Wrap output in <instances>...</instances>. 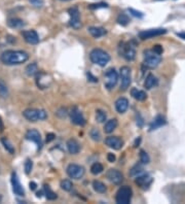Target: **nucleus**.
Listing matches in <instances>:
<instances>
[{"label":"nucleus","instance_id":"f257e3e1","mask_svg":"<svg viewBox=\"0 0 185 204\" xmlns=\"http://www.w3.org/2000/svg\"><path fill=\"white\" fill-rule=\"evenodd\" d=\"M29 59V55L24 51L8 50L3 52L0 56V60L5 65H20L25 63Z\"/></svg>","mask_w":185,"mask_h":204},{"label":"nucleus","instance_id":"f03ea898","mask_svg":"<svg viewBox=\"0 0 185 204\" xmlns=\"http://www.w3.org/2000/svg\"><path fill=\"white\" fill-rule=\"evenodd\" d=\"M90 59L91 61L96 65H99L101 67H104L109 63L110 61V56L107 52L101 49H94L91 54H90Z\"/></svg>","mask_w":185,"mask_h":204},{"label":"nucleus","instance_id":"7ed1b4c3","mask_svg":"<svg viewBox=\"0 0 185 204\" xmlns=\"http://www.w3.org/2000/svg\"><path fill=\"white\" fill-rule=\"evenodd\" d=\"M23 116L26 120L30 122H37L45 120L47 118V113L44 109H37V108H27L23 111Z\"/></svg>","mask_w":185,"mask_h":204},{"label":"nucleus","instance_id":"20e7f679","mask_svg":"<svg viewBox=\"0 0 185 204\" xmlns=\"http://www.w3.org/2000/svg\"><path fill=\"white\" fill-rule=\"evenodd\" d=\"M132 195H133V192H132V189L130 187H128V186L121 187L120 189L117 191L116 196H115L116 203H118V204H129L131 202Z\"/></svg>","mask_w":185,"mask_h":204},{"label":"nucleus","instance_id":"39448f33","mask_svg":"<svg viewBox=\"0 0 185 204\" xmlns=\"http://www.w3.org/2000/svg\"><path fill=\"white\" fill-rule=\"evenodd\" d=\"M145 59L143 62V65L146 68H155L158 64L160 63L161 58L158 55H156L153 51H145L144 52Z\"/></svg>","mask_w":185,"mask_h":204},{"label":"nucleus","instance_id":"423d86ee","mask_svg":"<svg viewBox=\"0 0 185 204\" xmlns=\"http://www.w3.org/2000/svg\"><path fill=\"white\" fill-rule=\"evenodd\" d=\"M118 81V73L114 68L108 69L105 73V87L108 90H112Z\"/></svg>","mask_w":185,"mask_h":204},{"label":"nucleus","instance_id":"0eeeda50","mask_svg":"<svg viewBox=\"0 0 185 204\" xmlns=\"http://www.w3.org/2000/svg\"><path fill=\"white\" fill-rule=\"evenodd\" d=\"M120 89L123 91H125L130 87L132 81V71L131 68L128 66H123L120 68Z\"/></svg>","mask_w":185,"mask_h":204},{"label":"nucleus","instance_id":"6e6552de","mask_svg":"<svg viewBox=\"0 0 185 204\" xmlns=\"http://www.w3.org/2000/svg\"><path fill=\"white\" fill-rule=\"evenodd\" d=\"M52 83V77L51 74L46 73V72L40 71L37 72L36 74V85L40 89H46Z\"/></svg>","mask_w":185,"mask_h":204},{"label":"nucleus","instance_id":"1a4fd4ad","mask_svg":"<svg viewBox=\"0 0 185 204\" xmlns=\"http://www.w3.org/2000/svg\"><path fill=\"white\" fill-rule=\"evenodd\" d=\"M85 170L82 166L77 164H70L67 167V174L72 179H80L83 177Z\"/></svg>","mask_w":185,"mask_h":204},{"label":"nucleus","instance_id":"9d476101","mask_svg":"<svg viewBox=\"0 0 185 204\" xmlns=\"http://www.w3.org/2000/svg\"><path fill=\"white\" fill-rule=\"evenodd\" d=\"M68 14L70 16V21H69V25L73 29H79L81 27V22H80V14H79L77 6H73L68 9Z\"/></svg>","mask_w":185,"mask_h":204},{"label":"nucleus","instance_id":"9b49d317","mask_svg":"<svg viewBox=\"0 0 185 204\" xmlns=\"http://www.w3.org/2000/svg\"><path fill=\"white\" fill-rule=\"evenodd\" d=\"M121 52L120 54L121 56L128 61H133L135 57H136V50L135 48L132 45L130 42L128 44H121Z\"/></svg>","mask_w":185,"mask_h":204},{"label":"nucleus","instance_id":"f8f14e48","mask_svg":"<svg viewBox=\"0 0 185 204\" xmlns=\"http://www.w3.org/2000/svg\"><path fill=\"white\" fill-rule=\"evenodd\" d=\"M165 33H167V30L166 29H163V28H156V29H148V30H144V31H141L139 33V38L143 39H149V38H152L155 37V36H160V35H163Z\"/></svg>","mask_w":185,"mask_h":204},{"label":"nucleus","instance_id":"ddd939ff","mask_svg":"<svg viewBox=\"0 0 185 204\" xmlns=\"http://www.w3.org/2000/svg\"><path fill=\"white\" fill-rule=\"evenodd\" d=\"M70 119L72 123L77 125V126H84L87 121H85L83 114L78 109V107H73L70 113Z\"/></svg>","mask_w":185,"mask_h":204},{"label":"nucleus","instance_id":"4468645a","mask_svg":"<svg viewBox=\"0 0 185 204\" xmlns=\"http://www.w3.org/2000/svg\"><path fill=\"white\" fill-rule=\"evenodd\" d=\"M25 137H26V139L27 140H30V141H33V142H35L36 146H37V150H40L42 147L41 135L37 130H35V129L28 130L27 133H26Z\"/></svg>","mask_w":185,"mask_h":204},{"label":"nucleus","instance_id":"2eb2a0df","mask_svg":"<svg viewBox=\"0 0 185 204\" xmlns=\"http://www.w3.org/2000/svg\"><path fill=\"white\" fill-rule=\"evenodd\" d=\"M106 177L109 182H111L114 185H120L124 180V175L120 171L116 169H109L106 173Z\"/></svg>","mask_w":185,"mask_h":204},{"label":"nucleus","instance_id":"dca6fc26","mask_svg":"<svg viewBox=\"0 0 185 204\" xmlns=\"http://www.w3.org/2000/svg\"><path fill=\"white\" fill-rule=\"evenodd\" d=\"M11 185H12V191L16 195L18 196H24L25 195V191L23 189V187L20 183V179L18 177V174L16 172L11 173Z\"/></svg>","mask_w":185,"mask_h":204},{"label":"nucleus","instance_id":"f3484780","mask_svg":"<svg viewBox=\"0 0 185 204\" xmlns=\"http://www.w3.org/2000/svg\"><path fill=\"white\" fill-rule=\"evenodd\" d=\"M105 143L106 146H108L110 149L113 150H120L124 146V141L121 138L118 136H109L105 139Z\"/></svg>","mask_w":185,"mask_h":204},{"label":"nucleus","instance_id":"a211bd4d","mask_svg":"<svg viewBox=\"0 0 185 204\" xmlns=\"http://www.w3.org/2000/svg\"><path fill=\"white\" fill-rule=\"evenodd\" d=\"M23 37L25 41L29 44H37L39 42V36L35 30H25L23 31Z\"/></svg>","mask_w":185,"mask_h":204},{"label":"nucleus","instance_id":"6ab92c4d","mask_svg":"<svg viewBox=\"0 0 185 204\" xmlns=\"http://www.w3.org/2000/svg\"><path fill=\"white\" fill-rule=\"evenodd\" d=\"M151 182H152V178L150 177L149 174H143V175H137V178L135 179V183L136 185H138L141 188H147L150 186Z\"/></svg>","mask_w":185,"mask_h":204},{"label":"nucleus","instance_id":"aec40b11","mask_svg":"<svg viewBox=\"0 0 185 204\" xmlns=\"http://www.w3.org/2000/svg\"><path fill=\"white\" fill-rule=\"evenodd\" d=\"M115 108H116L117 113L120 114H124L127 111L129 108V100L127 98H118V99L115 101Z\"/></svg>","mask_w":185,"mask_h":204},{"label":"nucleus","instance_id":"412c9836","mask_svg":"<svg viewBox=\"0 0 185 204\" xmlns=\"http://www.w3.org/2000/svg\"><path fill=\"white\" fill-rule=\"evenodd\" d=\"M167 124V121L165 119V117L163 116H157L155 119L152 121V123L150 124V131H153V130H156L158 128L165 126Z\"/></svg>","mask_w":185,"mask_h":204},{"label":"nucleus","instance_id":"4be33fe9","mask_svg":"<svg viewBox=\"0 0 185 204\" xmlns=\"http://www.w3.org/2000/svg\"><path fill=\"white\" fill-rule=\"evenodd\" d=\"M67 149L68 152L72 155H76L80 151V146L75 139H69L67 141Z\"/></svg>","mask_w":185,"mask_h":204},{"label":"nucleus","instance_id":"5701e85b","mask_svg":"<svg viewBox=\"0 0 185 204\" xmlns=\"http://www.w3.org/2000/svg\"><path fill=\"white\" fill-rule=\"evenodd\" d=\"M158 85V80L156 77L154 76L153 74H148V76L146 77V80H145V84H144V87L147 89V90H150V89H152L154 87H156Z\"/></svg>","mask_w":185,"mask_h":204},{"label":"nucleus","instance_id":"b1692460","mask_svg":"<svg viewBox=\"0 0 185 204\" xmlns=\"http://www.w3.org/2000/svg\"><path fill=\"white\" fill-rule=\"evenodd\" d=\"M88 32H90V34L95 38L102 37V36H104L107 33V31L102 27H90L88 28Z\"/></svg>","mask_w":185,"mask_h":204},{"label":"nucleus","instance_id":"393cba45","mask_svg":"<svg viewBox=\"0 0 185 204\" xmlns=\"http://www.w3.org/2000/svg\"><path fill=\"white\" fill-rule=\"evenodd\" d=\"M7 25L8 27L14 28V29H19V28H23L25 26V22L21 19L18 18H12L9 19L7 21Z\"/></svg>","mask_w":185,"mask_h":204},{"label":"nucleus","instance_id":"a878e982","mask_svg":"<svg viewBox=\"0 0 185 204\" xmlns=\"http://www.w3.org/2000/svg\"><path fill=\"white\" fill-rule=\"evenodd\" d=\"M131 94H132V96H133V98H135V99L138 100V101H144L147 98V95L144 91L138 90V89H136V88L132 89Z\"/></svg>","mask_w":185,"mask_h":204},{"label":"nucleus","instance_id":"bb28decb","mask_svg":"<svg viewBox=\"0 0 185 204\" xmlns=\"http://www.w3.org/2000/svg\"><path fill=\"white\" fill-rule=\"evenodd\" d=\"M116 127H117V120H115V119L109 120V121L106 122V124H105L104 131H105V133L110 134V133L113 132L115 129H116Z\"/></svg>","mask_w":185,"mask_h":204},{"label":"nucleus","instance_id":"cd10ccee","mask_svg":"<svg viewBox=\"0 0 185 204\" xmlns=\"http://www.w3.org/2000/svg\"><path fill=\"white\" fill-rule=\"evenodd\" d=\"M38 66L37 64L35 63V62H33V63L27 65V67L25 68V73L28 75V76H34V75L37 74L38 72Z\"/></svg>","mask_w":185,"mask_h":204},{"label":"nucleus","instance_id":"c85d7f7f","mask_svg":"<svg viewBox=\"0 0 185 204\" xmlns=\"http://www.w3.org/2000/svg\"><path fill=\"white\" fill-rule=\"evenodd\" d=\"M92 188H94V190L96 192L100 193V194H103L107 191L106 186L102 182H100V180H94V182H92Z\"/></svg>","mask_w":185,"mask_h":204},{"label":"nucleus","instance_id":"c756f323","mask_svg":"<svg viewBox=\"0 0 185 204\" xmlns=\"http://www.w3.org/2000/svg\"><path fill=\"white\" fill-rule=\"evenodd\" d=\"M43 192L45 194V197L47 200H55L57 199V194H56L54 191L51 189V187L48 185H44L43 186Z\"/></svg>","mask_w":185,"mask_h":204},{"label":"nucleus","instance_id":"7c9ffc66","mask_svg":"<svg viewBox=\"0 0 185 204\" xmlns=\"http://www.w3.org/2000/svg\"><path fill=\"white\" fill-rule=\"evenodd\" d=\"M1 142L3 144V146H4V149L7 151L9 154H14L15 153V147L11 143V141L7 139V138H6V137L1 138Z\"/></svg>","mask_w":185,"mask_h":204},{"label":"nucleus","instance_id":"2f4dec72","mask_svg":"<svg viewBox=\"0 0 185 204\" xmlns=\"http://www.w3.org/2000/svg\"><path fill=\"white\" fill-rule=\"evenodd\" d=\"M107 119V114L104 110L102 109H97L96 110V121L98 123H104Z\"/></svg>","mask_w":185,"mask_h":204},{"label":"nucleus","instance_id":"473e14b6","mask_svg":"<svg viewBox=\"0 0 185 204\" xmlns=\"http://www.w3.org/2000/svg\"><path fill=\"white\" fill-rule=\"evenodd\" d=\"M117 23L121 26H127L129 23H130V19L127 16V14H124V12H120V15H118L117 17Z\"/></svg>","mask_w":185,"mask_h":204},{"label":"nucleus","instance_id":"72a5a7b5","mask_svg":"<svg viewBox=\"0 0 185 204\" xmlns=\"http://www.w3.org/2000/svg\"><path fill=\"white\" fill-rule=\"evenodd\" d=\"M143 172V166L141 164H136L135 166L132 167V169L130 170V176H137L139 174H141Z\"/></svg>","mask_w":185,"mask_h":204},{"label":"nucleus","instance_id":"f704fd0d","mask_svg":"<svg viewBox=\"0 0 185 204\" xmlns=\"http://www.w3.org/2000/svg\"><path fill=\"white\" fill-rule=\"evenodd\" d=\"M0 97L1 98L8 97V88L2 80H0Z\"/></svg>","mask_w":185,"mask_h":204},{"label":"nucleus","instance_id":"c9c22d12","mask_svg":"<svg viewBox=\"0 0 185 204\" xmlns=\"http://www.w3.org/2000/svg\"><path fill=\"white\" fill-rule=\"evenodd\" d=\"M103 165L100 163H94L91 167V172L94 174V175H97V174H100L101 172H103Z\"/></svg>","mask_w":185,"mask_h":204},{"label":"nucleus","instance_id":"e433bc0d","mask_svg":"<svg viewBox=\"0 0 185 204\" xmlns=\"http://www.w3.org/2000/svg\"><path fill=\"white\" fill-rule=\"evenodd\" d=\"M61 188L64 191H67V192H70L73 188V183L70 179H63L61 182Z\"/></svg>","mask_w":185,"mask_h":204},{"label":"nucleus","instance_id":"4c0bfd02","mask_svg":"<svg viewBox=\"0 0 185 204\" xmlns=\"http://www.w3.org/2000/svg\"><path fill=\"white\" fill-rule=\"evenodd\" d=\"M90 135L94 141H100L101 140V133H100V131H99L98 129H96V128H92V129L91 130Z\"/></svg>","mask_w":185,"mask_h":204},{"label":"nucleus","instance_id":"58836bf2","mask_svg":"<svg viewBox=\"0 0 185 204\" xmlns=\"http://www.w3.org/2000/svg\"><path fill=\"white\" fill-rule=\"evenodd\" d=\"M140 162L142 164H148L150 162V158L145 151H141L140 152Z\"/></svg>","mask_w":185,"mask_h":204},{"label":"nucleus","instance_id":"ea45409f","mask_svg":"<svg viewBox=\"0 0 185 204\" xmlns=\"http://www.w3.org/2000/svg\"><path fill=\"white\" fill-rule=\"evenodd\" d=\"M108 7V4L105 2H100V3H95V4H90L88 8L90 9H99V8H106Z\"/></svg>","mask_w":185,"mask_h":204},{"label":"nucleus","instance_id":"a19ab883","mask_svg":"<svg viewBox=\"0 0 185 204\" xmlns=\"http://www.w3.org/2000/svg\"><path fill=\"white\" fill-rule=\"evenodd\" d=\"M32 167H33V163L30 159H27L25 162V173L26 174H29L31 172L32 170Z\"/></svg>","mask_w":185,"mask_h":204},{"label":"nucleus","instance_id":"79ce46f5","mask_svg":"<svg viewBox=\"0 0 185 204\" xmlns=\"http://www.w3.org/2000/svg\"><path fill=\"white\" fill-rule=\"evenodd\" d=\"M129 12H130V14H131L132 16H134V17L139 18V19L143 18V16H144L141 12L136 11V9H134V8H129Z\"/></svg>","mask_w":185,"mask_h":204},{"label":"nucleus","instance_id":"37998d69","mask_svg":"<svg viewBox=\"0 0 185 204\" xmlns=\"http://www.w3.org/2000/svg\"><path fill=\"white\" fill-rule=\"evenodd\" d=\"M152 51H153V52H154L156 55L160 56L161 54H163L164 49H163V47H161V45H160V44H156V45H154V47H153Z\"/></svg>","mask_w":185,"mask_h":204},{"label":"nucleus","instance_id":"c03bdc74","mask_svg":"<svg viewBox=\"0 0 185 204\" xmlns=\"http://www.w3.org/2000/svg\"><path fill=\"white\" fill-rule=\"evenodd\" d=\"M107 160H108V162L113 163V162H115V160H116V157H115L114 154L109 153V154L107 155Z\"/></svg>","mask_w":185,"mask_h":204},{"label":"nucleus","instance_id":"a18cd8bd","mask_svg":"<svg viewBox=\"0 0 185 204\" xmlns=\"http://www.w3.org/2000/svg\"><path fill=\"white\" fill-rule=\"evenodd\" d=\"M55 137H56V135L54 133H47L46 134V142H51V141H52L55 139Z\"/></svg>","mask_w":185,"mask_h":204},{"label":"nucleus","instance_id":"49530a36","mask_svg":"<svg viewBox=\"0 0 185 204\" xmlns=\"http://www.w3.org/2000/svg\"><path fill=\"white\" fill-rule=\"evenodd\" d=\"M88 81H92V83H97V81H98V78L95 77V76H92L91 72H88Z\"/></svg>","mask_w":185,"mask_h":204},{"label":"nucleus","instance_id":"de8ad7c7","mask_svg":"<svg viewBox=\"0 0 185 204\" xmlns=\"http://www.w3.org/2000/svg\"><path fill=\"white\" fill-rule=\"evenodd\" d=\"M32 4H34L35 6H40L39 4H41V0H29Z\"/></svg>","mask_w":185,"mask_h":204},{"label":"nucleus","instance_id":"09e8293b","mask_svg":"<svg viewBox=\"0 0 185 204\" xmlns=\"http://www.w3.org/2000/svg\"><path fill=\"white\" fill-rule=\"evenodd\" d=\"M29 186H30V189H31L32 191L36 190V187H37V185H36V183H34V182H31L30 183H29Z\"/></svg>","mask_w":185,"mask_h":204},{"label":"nucleus","instance_id":"8fccbe9b","mask_svg":"<svg viewBox=\"0 0 185 204\" xmlns=\"http://www.w3.org/2000/svg\"><path fill=\"white\" fill-rule=\"evenodd\" d=\"M140 142H141V137H138L136 140H135V143H134V146L135 147H137V146H139V144H140Z\"/></svg>","mask_w":185,"mask_h":204},{"label":"nucleus","instance_id":"3c124183","mask_svg":"<svg viewBox=\"0 0 185 204\" xmlns=\"http://www.w3.org/2000/svg\"><path fill=\"white\" fill-rule=\"evenodd\" d=\"M3 129H4V125H3V121L1 119V117H0V133L2 132Z\"/></svg>","mask_w":185,"mask_h":204},{"label":"nucleus","instance_id":"603ef678","mask_svg":"<svg viewBox=\"0 0 185 204\" xmlns=\"http://www.w3.org/2000/svg\"><path fill=\"white\" fill-rule=\"evenodd\" d=\"M177 35L179 36V37L185 39V32H183V33H177Z\"/></svg>","mask_w":185,"mask_h":204},{"label":"nucleus","instance_id":"864d4df0","mask_svg":"<svg viewBox=\"0 0 185 204\" xmlns=\"http://www.w3.org/2000/svg\"><path fill=\"white\" fill-rule=\"evenodd\" d=\"M41 194H42V192H38L37 194H36V195H37L38 198H40V197H41Z\"/></svg>","mask_w":185,"mask_h":204},{"label":"nucleus","instance_id":"5fc2aeb1","mask_svg":"<svg viewBox=\"0 0 185 204\" xmlns=\"http://www.w3.org/2000/svg\"><path fill=\"white\" fill-rule=\"evenodd\" d=\"M0 201H1V197H0Z\"/></svg>","mask_w":185,"mask_h":204},{"label":"nucleus","instance_id":"6e6d98bb","mask_svg":"<svg viewBox=\"0 0 185 204\" xmlns=\"http://www.w3.org/2000/svg\"><path fill=\"white\" fill-rule=\"evenodd\" d=\"M65 1H66V0H65Z\"/></svg>","mask_w":185,"mask_h":204}]
</instances>
